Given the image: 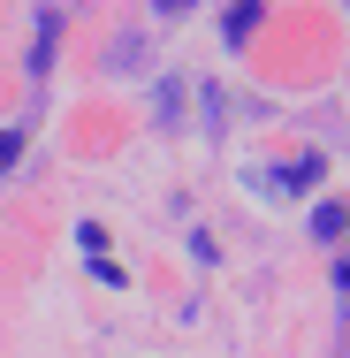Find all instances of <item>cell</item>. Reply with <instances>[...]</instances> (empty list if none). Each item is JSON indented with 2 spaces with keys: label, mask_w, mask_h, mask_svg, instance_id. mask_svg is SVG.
<instances>
[{
  "label": "cell",
  "mask_w": 350,
  "mask_h": 358,
  "mask_svg": "<svg viewBox=\"0 0 350 358\" xmlns=\"http://www.w3.org/2000/svg\"><path fill=\"white\" fill-rule=\"evenodd\" d=\"M54 38H61V15L46 8V15H38V46H31V69L38 76H46V62H54Z\"/></svg>",
  "instance_id": "1"
},
{
  "label": "cell",
  "mask_w": 350,
  "mask_h": 358,
  "mask_svg": "<svg viewBox=\"0 0 350 358\" xmlns=\"http://www.w3.org/2000/svg\"><path fill=\"white\" fill-rule=\"evenodd\" d=\"M350 229V206H320V214H312V236H343Z\"/></svg>",
  "instance_id": "2"
},
{
  "label": "cell",
  "mask_w": 350,
  "mask_h": 358,
  "mask_svg": "<svg viewBox=\"0 0 350 358\" xmlns=\"http://www.w3.org/2000/svg\"><path fill=\"white\" fill-rule=\"evenodd\" d=\"M15 152H23V138H15V130H0V176L15 168Z\"/></svg>",
  "instance_id": "3"
}]
</instances>
